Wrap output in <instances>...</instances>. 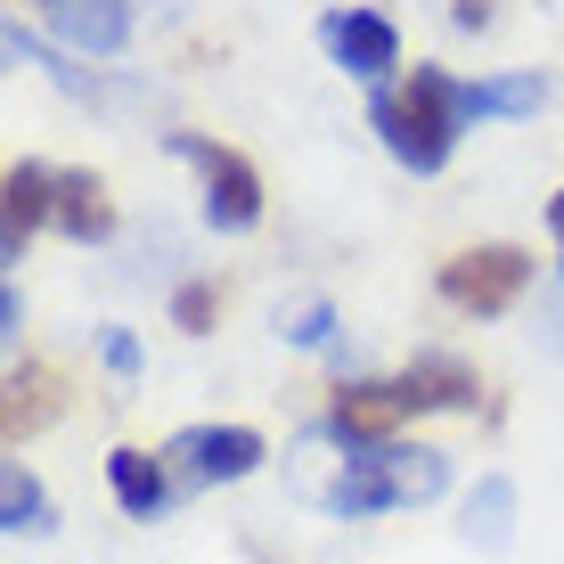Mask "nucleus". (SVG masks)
<instances>
[{
  "mask_svg": "<svg viewBox=\"0 0 564 564\" xmlns=\"http://www.w3.org/2000/svg\"><path fill=\"white\" fill-rule=\"evenodd\" d=\"M57 213V172L50 164H9L0 181V262H25V238Z\"/></svg>",
  "mask_w": 564,
  "mask_h": 564,
  "instance_id": "obj_8",
  "label": "nucleus"
},
{
  "mask_svg": "<svg viewBox=\"0 0 564 564\" xmlns=\"http://www.w3.org/2000/svg\"><path fill=\"white\" fill-rule=\"evenodd\" d=\"M368 131L384 140V155H393L401 172L434 181V172L458 155V131H466V115H458V74L417 66L401 90L377 83V99H368Z\"/></svg>",
  "mask_w": 564,
  "mask_h": 564,
  "instance_id": "obj_2",
  "label": "nucleus"
},
{
  "mask_svg": "<svg viewBox=\"0 0 564 564\" xmlns=\"http://www.w3.org/2000/svg\"><path fill=\"white\" fill-rule=\"evenodd\" d=\"M451 491V458L425 451V442H368L344 451V475L319 491L327 516H393V508H425V499Z\"/></svg>",
  "mask_w": 564,
  "mask_h": 564,
  "instance_id": "obj_3",
  "label": "nucleus"
},
{
  "mask_svg": "<svg viewBox=\"0 0 564 564\" xmlns=\"http://www.w3.org/2000/svg\"><path fill=\"white\" fill-rule=\"evenodd\" d=\"M50 221L66 229L74 246L115 238V197H107V181H99V172H57V213H50Z\"/></svg>",
  "mask_w": 564,
  "mask_h": 564,
  "instance_id": "obj_12",
  "label": "nucleus"
},
{
  "mask_svg": "<svg viewBox=\"0 0 564 564\" xmlns=\"http://www.w3.org/2000/svg\"><path fill=\"white\" fill-rule=\"evenodd\" d=\"M17 327H25V303H17V286H0V336L17 344Z\"/></svg>",
  "mask_w": 564,
  "mask_h": 564,
  "instance_id": "obj_19",
  "label": "nucleus"
},
{
  "mask_svg": "<svg viewBox=\"0 0 564 564\" xmlns=\"http://www.w3.org/2000/svg\"><path fill=\"white\" fill-rule=\"evenodd\" d=\"M107 491H115V508H123V516L155 523L172 499H181V475H172L155 451H131V442H123V451H107Z\"/></svg>",
  "mask_w": 564,
  "mask_h": 564,
  "instance_id": "obj_9",
  "label": "nucleus"
},
{
  "mask_svg": "<svg viewBox=\"0 0 564 564\" xmlns=\"http://www.w3.org/2000/svg\"><path fill=\"white\" fill-rule=\"evenodd\" d=\"M50 17H57V33H66L74 50L115 57V50L131 42V17H140V0H50Z\"/></svg>",
  "mask_w": 564,
  "mask_h": 564,
  "instance_id": "obj_11",
  "label": "nucleus"
},
{
  "mask_svg": "<svg viewBox=\"0 0 564 564\" xmlns=\"http://www.w3.org/2000/svg\"><path fill=\"white\" fill-rule=\"evenodd\" d=\"M279 336H286V344H327V336H336V303L311 295V303H295V311H279Z\"/></svg>",
  "mask_w": 564,
  "mask_h": 564,
  "instance_id": "obj_17",
  "label": "nucleus"
},
{
  "mask_svg": "<svg viewBox=\"0 0 564 564\" xmlns=\"http://www.w3.org/2000/svg\"><path fill=\"white\" fill-rule=\"evenodd\" d=\"M99 352H107V368H115V377H140V344H131L123 327H107V336H99Z\"/></svg>",
  "mask_w": 564,
  "mask_h": 564,
  "instance_id": "obj_18",
  "label": "nucleus"
},
{
  "mask_svg": "<svg viewBox=\"0 0 564 564\" xmlns=\"http://www.w3.org/2000/svg\"><path fill=\"white\" fill-rule=\"evenodd\" d=\"M508 523H516V482L491 475L475 499H466V540H475V549H508Z\"/></svg>",
  "mask_w": 564,
  "mask_h": 564,
  "instance_id": "obj_14",
  "label": "nucleus"
},
{
  "mask_svg": "<svg viewBox=\"0 0 564 564\" xmlns=\"http://www.w3.org/2000/svg\"><path fill=\"white\" fill-rule=\"evenodd\" d=\"M482 401V384H475V368L466 360H410L401 377H360V384H344L336 401H327V417H319V434L336 442V451H368V442H393L410 417L425 410H475Z\"/></svg>",
  "mask_w": 564,
  "mask_h": 564,
  "instance_id": "obj_1",
  "label": "nucleus"
},
{
  "mask_svg": "<svg viewBox=\"0 0 564 564\" xmlns=\"http://www.w3.org/2000/svg\"><path fill=\"white\" fill-rule=\"evenodd\" d=\"M549 99H556L549 74H475V83H458L466 131H475V123H523V115H540Z\"/></svg>",
  "mask_w": 564,
  "mask_h": 564,
  "instance_id": "obj_10",
  "label": "nucleus"
},
{
  "mask_svg": "<svg viewBox=\"0 0 564 564\" xmlns=\"http://www.w3.org/2000/svg\"><path fill=\"white\" fill-rule=\"evenodd\" d=\"M549 238H556V254H564V188L549 197Z\"/></svg>",
  "mask_w": 564,
  "mask_h": 564,
  "instance_id": "obj_20",
  "label": "nucleus"
},
{
  "mask_svg": "<svg viewBox=\"0 0 564 564\" xmlns=\"http://www.w3.org/2000/svg\"><path fill=\"white\" fill-rule=\"evenodd\" d=\"M442 303L458 311V319H499L523 286H532V254L523 246H466V254H451L434 270Z\"/></svg>",
  "mask_w": 564,
  "mask_h": 564,
  "instance_id": "obj_5",
  "label": "nucleus"
},
{
  "mask_svg": "<svg viewBox=\"0 0 564 564\" xmlns=\"http://www.w3.org/2000/svg\"><path fill=\"white\" fill-rule=\"evenodd\" d=\"M213 319H221V286H213V279L172 286V327H181V336H205Z\"/></svg>",
  "mask_w": 564,
  "mask_h": 564,
  "instance_id": "obj_16",
  "label": "nucleus"
},
{
  "mask_svg": "<svg viewBox=\"0 0 564 564\" xmlns=\"http://www.w3.org/2000/svg\"><path fill=\"white\" fill-rule=\"evenodd\" d=\"M172 155L197 172V188H205V221H213V229H254V221H262V172L246 164L238 148L205 140V131H172Z\"/></svg>",
  "mask_w": 564,
  "mask_h": 564,
  "instance_id": "obj_4",
  "label": "nucleus"
},
{
  "mask_svg": "<svg viewBox=\"0 0 564 564\" xmlns=\"http://www.w3.org/2000/svg\"><path fill=\"white\" fill-rule=\"evenodd\" d=\"M262 458H270V442L254 425H181V434L164 442V466L188 491H205V482H246Z\"/></svg>",
  "mask_w": 564,
  "mask_h": 564,
  "instance_id": "obj_6",
  "label": "nucleus"
},
{
  "mask_svg": "<svg viewBox=\"0 0 564 564\" xmlns=\"http://www.w3.org/2000/svg\"><path fill=\"white\" fill-rule=\"evenodd\" d=\"M50 384H57L50 368H17V377H9V442L33 434V425H50V410H57Z\"/></svg>",
  "mask_w": 564,
  "mask_h": 564,
  "instance_id": "obj_15",
  "label": "nucleus"
},
{
  "mask_svg": "<svg viewBox=\"0 0 564 564\" xmlns=\"http://www.w3.org/2000/svg\"><path fill=\"white\" fill-rule=\"evenodd\" d=\"M0 532H50V491L25 475V458H9V475H0Z\"/></svg>",
  "mask_w": 564,
  "mask_h": 564,
  "instance_id": "obj_13",
  "label": "nucleus"
},
{
  "mask_svg": "<svg viewBox=\"0 0 564 564\" xmlns=\"http://www.w3.org/2000/svg\"><path fill=\"white\" fill-rule=\"evenodd\" d=\"M319 50H327V66H344L352 83H393V66H401V33H393V17H377V9H327Z\"/></svg>",
  "mask_w": 564,
  "mask_h": 564,
  "instance_id": "obj_7",
  "label": "nucleus"
}]
</instances>
